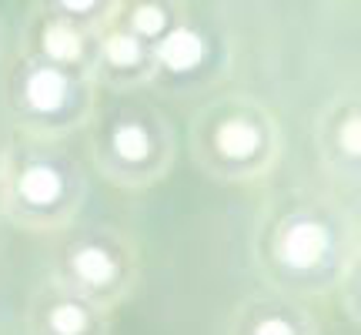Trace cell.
Segmentation results:
<instances>
[{
  "instance_id": "1",
  "label": "cell",
  "mask_w": 361,
  "mask_h": 335,
  "mask_svg": "<svg viewBox=\"0 0 361 335\" xmlns=\"http://www.w3.org/2000/svg\"><path fill=\"white\" fill-rule=\"evenodd\" d=\"M94 74L40 61L17 51L4 71V101L17 128L34 141H51L80 128L94 111Z\"/></svg>"
},
{
  "instance_id": "2",
  "label": "cell",
  "mask_w": 361,
  "mask_h": 335,
  "mask_svg": "<svg viewBox=\"0 0 361 335\" xmlns=\"http://www.w3.org/2000/svg\"><path fill=\"white\" fill-rule=\"evenodd\" d=\"M201 141H204V161L214 165H264L274 158L278 148V128L274 117L258 101L247 98H228L211 104L201 117Z\"/></svg>"
},
{
  "instance_id": "3",
  "label": "cell",
  "mask_w": 361,
  "mask_h": 335,
  "mask_svg": "<svg viewBox=\"0 0 361 335\" xmlns=\"http://www.w3.org/2000/svg\"><path fill=\"white\" fill-rule=\"evenodd\" d=\"M171 128L168 121L157 114L154 107H124L117 111L101 138V155L104 168L111 171L114 168H141V165H154L157 158L164 155L171 158Z\"/></svg>"
},
{
  "instance_id": "4",
  "label": "cell",
  "mask_w": 361,
  "mask_h": 335,
  "mask_svg": "<svg viewBox=\"0 0 361 335\" xmlns=\"http://www.w3.org/2000/svg\"><path fill=\"white\" fill-rule=\"evenodd\" d=\"M94 47H97V34L84 30L74 20L44 11L40 4L27 13V27L20 34V51L30 54V57L94 74Z\"/></svg>"
},
{
  "instance_id": "5",
  "label": "cell",
  "mask_w": 361,
  "mask_h": 335,
  "mask_svg": "<svg viewBox=\"0 0 361 335\" xmlns=\"http://www.w3.org/2000/svg\"><path fill=\"white\" fill-rule=\"evenodd\" d=\"M94 81L114 90L144 88L157 81V51L154 44L141 40L124 24H111L97 34L94 47Z\"/></svg>"
},
{
  "instance_id": "6",
  "label": "cell",
  "mask_w": 361,
  "mask_h": 335,
  "mask_svg": "<svg viewBox=\"0 0 361 335\" xmlns=\"http://www.w3.org/2000/svg\"><path fill=\"white\" fill-rule=\"evenodd\" d=\"M71 184L61 168L54 161H27V165L13 168L11 181H7V211L13 221H27V225H54V208L64 205Z\"/></svg>"
},
{
  "instance_id": "7",
  "label": "cell",
  "mask_w": 361,
  "mask_h": 335,
  "mask_svg": "<svg viewBox=\"0 0 361 335\" xmlns=\"http://www.w3.org/2000/svg\"><path fill=\"white\" fill-rule=\"evenodd\" d=\"M274 252H278V261L284 269L311 275V271L322 269L328 252H331V232L324 221L301 215V218H291L281 225V232L274 235Z\"/></svg>"
},
{
  "instance_id": "8",
  "label": "cell",
  "mask_w": 361,
  "mask_h": 335,
  "mask_svg": "<svg viewBox=\"0 0 361 335\" xmlns=\"http://www.w3.org/2000/svg\"><path fill=\"white\" fill-rule=\"evenodd\" d=\"M117 278H121L117 258L104 245L87 242V245H80L78 252L71 255L67 271L57 278V282L67 285V288H74L78 295L90 298V302H97V305L107 309V295H104V292H107L111 285H117Z\"/></svg>"
},
{
  "instance_id": "9",
  "label": "cell",
  "mask_w": 361,
  "mask_h": 335,
  "mask_svg": "<svg viewBox=\"0 0 361 335\" xmlns=\"http://www.w3.org/2000/svg\"><path fill=\"white\" fill-rule=\"evenodd\" d=\"M104 332V305L78 295L74 288L57 282V302H51L34 335H101Z\"/></svg>"
},
{
  "instance_id": "10",
  "label": "cell",
  "mask_w": 361,
  "mask_h": 335,
  "mask_svg": "<svg viewBox=\"0 0 361 335\" xmlns=\"http://www.w3.org/2000/svg\"><path fill=\"white\" fill-rule=\"evenodd\" d=\"M188 20V11L180 0H124L121 4V17L117 24H124L128 30H134L147 44H161L171 30Z\"/></svg>"
},
{
  "instance_id": "11",
  "label": "cell",
  "mask_w": 361,
  "mask_h": 335,
  "mask_svg": "<svg viewBox=\"0 0 361 335\" xmlns=\"http://www.w3.org/2000/svg\"><path fill=\"white\" fill-rule=\"evenodd\" d=\"M157 51V81L161 78H184L204 64L207 57V40L194 24L180 20L168 37L154 47Z\"/></svg>"
},
{
  "instance_id": "12",
  "label": "cell",
  "mask_w": 361,
  "mask_h": 335,
  "mask_svg": "<svg viewBox=\"0 0 361 335\" xmlns=\"http://www.w3.org/2000/svg\"><path fill=\"white\" fill-rule=\"evenodd\" d=\"M324 134L331 158L345 165H361V101H341L324 111Z\"/></svg>"
},
{
  "instance_id": "13",
  "label": "cell",
  "mask_w": 361,
  "mask_h": 335,
  "mask_svg": "<svg viewBox=\"0 0 361 335\" xmlns=\"http://www.w3.org/2000/svg\"><path fill=\"white\" fill-rule=\"evenodd\" d=\"M234 335H318L311 319L301 312L295 319V312L278 309L274 302H264V305H255V309H245V319L238 322V332Z\"/></svg>"
},
{
  "instance_id": "14",
  "label": "cell",
  "mask_w": 361,
  "mask_h": 335,
  "mask_svg": "<svg viewBox=\"0 0 361 335\" xmlns=\"http://www.w3.org/2000/svg\"><path fill=\"white\" fill-rule=\"evenodd\" d=\"M37 4L44 11L80 24L90 34H101L121 17V4L124 0H37Z\"/></svg>"
}]
</instances>
